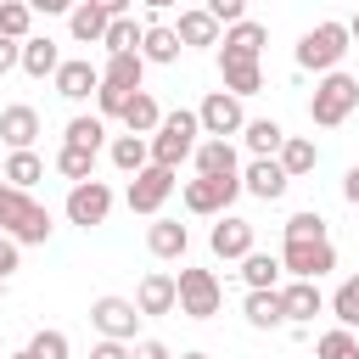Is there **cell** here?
Masks as SVG:
<instances>
[{
    "label": "cell",
    "mask_w": 359,
    "mask_h": 359,
    "mask_svg": "<svg viewBox=\"0 0 359 359\" xmlns=\"http://www.w3.org/2000/svg\"><path fill=\"white\" fill-rule=\"evenodd\" d=\"M180 359H208V353H202V348H191V353H180Z\"/></svg>",
    "instance_id": "obj_53"
},
{
    "label": "cell",
    "mask_w": 359,
    "mask_h": 359,
    "mask_svg": "<svg viewBox=\"0 0 359 359\" xmlns=\"http://www.w3.org/2000/svg\"><path fill=\"white\" fill-rule=\"evenodd\" d=\"M280 275H286V264H280L275 252H258V247H252V252L241 258V280H247V292H275Z\"/></svg>",
    "instance_id": "obj_24"
},
{
    "label": "cell",
    "mask_w": 359,
    "mask_h": 359,
    "mask_svg": "<svg viewBox=\"0 0 359 359\" xmlns=\"http://www.w3.org/2000/svg\"><path fill=\"white\" fill-rule=\"evenodd\" d=\"M107 22H112V17H107L101 6H90V0H79V6L67 11V28H73L79 45H101V39H107Z\"/></svg>",
    "instance_id": "obj_28"
},
{
    "label": "cell",
    "mask_w": 359,
    "mask_h": 359,
    "mask_svg": "<svg viewBox=\"0 0 359 359\" xmlns=\"http://www.w3.org/2000/svg\"><path fill=\"white\" fill-rule=\"evenodd\" d=\"M0 180H6V185H17V191H34V185L45 180V163H39V151H6V168H0Z\"/></svg>",
    "instance_id": "obj_31"
},
{
    "label": "cell",
    "mask_w": 359,
    "mask_h": 359,
    "mask_svg": "<svg viewBox=\"0 0 359 359\" xmlns=\"http://www.w3.org/2000/svg\"><path fill=\"white\" fill-rule=\"evenodd\" d=\"M0 168H6V157H0Z\"/></svg>",
    "instance_id": "obj_56"
},
{
    "label": "cell",
    "mask_w": 359,
    "mask_h": 359,
    "mask_svg": "<svg viewBox=\"0 0 359 359\" xmlns=\"http://www.w3.org/2000/svg\"><path fill=\"white\" fill-rule=\"evenodd\" d=\"M359 112V79L353 73H320V84H314V95H309V118L320 123V129H337V123H348Z\"/></svg>",
    "instance_id": "obj_2"
},
{
    "label": "cell",
    "mask_w": 359,
    "mask_h": 359,
    "mask_svg": "<svg viewBox=\"0 0 359 359\" xmlns=\"http://www.w3.org/2000/svg\"><path fill=\"white\" fill-rule=\"evenodd\" d=\"M202 6H208V11H213V17H219V22H224V28H230V22H241V17H247V0H202Z\"/></svg>",
    "instance_id": "obj_43"
},
{
    "label": "cell",
    "mask_w": 359,
    "mask_h": 359,
    "mask_svg": "<svg viewBox=\"0 0 359 359\" xmlns=\"http://www.w3.org/2000/svg\"><path fill=\"white\" fill-rule=\"evenodd\" d=\"M101 140H107V118L95 112H79V118H67V129H62V146H84V151H101Z\"/></svg>",
    "instance_id": "obj_33"
},
{
    "label": "cell",
    "mask_w": 359,
    "mask_h": 359,
    "mask_svg": "<svg viewBox=\"0 0 359 359\" xmlns=\"http://www.w3.org/2000/svg\"><path fill=\"white\" fill-rule=\"evenodd\" d=\"M17 258H22V247H17L11 236H0V275H11V269H17Z\"/></svg>",
    "instance_id": "obj_47"
},
{
    "label": "cell",
    "mask_w": 359,
    "mask_h": 359,
    "mask_svg": "<svg viewBox=\"0 0 359 359\" xmlns=\"http://www.w3.org/2000/svg\"><path fill=\"white\" fill-rule=\"evenodd\" d=\"M107 157H112V168H118V174H129V180H135V174L151 163V140H146V135H118V140L107 146Z\"/></svg>",
    "instance_id": "obj_27"
},
{
    "label": "cell",
    "mask_w": 359,
    "mask_h": 359,
    "mask_svg": "<svg viewBox=\"0 0 359 359\" xmlns=\"http://www.w3.org/2000/svg\"><path fill=\"white\" fill-rule=\"evenodd\" d=\"M174 34H180V45H185V50H208V45H219V39H224V22H219L208 6H191V11H180Z\"/></svg>",
    "instance_id": "obj_16"
},
{
    "label": "cell",
    "mask_w": 359,
    "mask_h": 359,
    "mask_svg": "<svg viewBox=\"0 0 359 359\" xmlns=\"http://www.w3.org/2000/svg\"><path fill=\"white\" fill-rule=\"evenodd\" d=\"M101 90V67H90V56H73L56 67V95L62 101H90Z\"/></svg>",
    "instance_id": "obj_17"
},
{
    "label": "cell",
    "mask_w": 359,
    "mask_h": 359,
    "mask_svg": "<svg viewBox=\"0 0 359 359\" xmlns=\"http://www.w3.org/2000/svg\"><path fill=\"white\" fill-rule=\"evenodd\" d=\"M280 303H286V325H309L314 314H325L320 280H286L280 286Z\"/></svg>",
    "instance_id": "obj_19"
},
{
    "label": "cell",
    "mask_w": 359,
    "mask_h": 359,
    "mask_svg": "<svg viewBox=\"0 0 359 359\" xmlns=\"http://www.w3.org/2000/svg\"><path fill=\"white\" fill-rule=\"evenodd\" d=\"M140 34L146 28H135V17H112L101 45H107V56H123V50H140Z\"/></svg>",
    "instance_id": "obj_38"
},
{
    "label": "cell",
    "mask_w": 359,
    "mask_h": 359,
    "mask_svg": "<svg viewBox=\"0 0 359 359\" xmlns=\"http://www.w3.org/2000/svg\"><path fill=\"white\" fill-rule=\"evenodd\" d=\"M185 213H230V202L241 196V180H213V174H196V180H185Z\"/></svg>",
    "instance_id": "obj_11"
},
{
    "label": "cell",
    "mask_w": 359,
    "mask_h": 359,
    "mask_svg": "<svg viewBox=\"0 0 359 359\" xmlns=\"http://www.w3.org/2000/svg\"><path fill=\"white\" fill-rule=\"evenodd\" d=\"M286 185H292V174L280 168V157H252V163L241 168V191L258 196V202H280Z\"/></svg>",
    "instance_id": "obj_12"
},
{
    "label": "cell",
    "mask_w": 359,
    "mask_h": 359,
    "mask_svg": "<svg viewBox=\"0 0 359 359\" xmlns=\"http://www.w3.org/2000/svg\"><path fill=\"white\" fill-rule=\"evenodd\" d=\"M320 236H325V219L314 208H303V213L286 219V241H320Z\"/></svg>",
    "instance_id": "obj_40"
},
{
    "label": "cell",
    "mask_w": 359,
    "mask_h": 359,
    "mask_svg": "<svg viewBox=\"0 0 359 359\" xmlns=\"http://www.w3.org/2000/svg\"><path fill=\"white\" fill-rule=\"evenodd\" d=\"M157 123H163V107H157L146 90H135L129 107H123V129H129V135H157Z\"/></svg>",
    "instance_id": "obj_32"
},
{
    "label": "cell",
    "mask_w": 359,
    "mask_h": 359,
    "mask_svg": "<svg viewBox=\"0 0 359 359\" xmlns=\"http://www.w3.org/2000/svg\"><path fill=\"white\" fill-rule=\"evenodd\" d=\"M146 247H151V258H185V247H191V230H185L180 219H151V230H146Z\"/></svg>",
    "instance_id": "obj_23"
},
{
    "label": "cell",
    "mask_w": 359,
    "mask_h": 359,
    "mask_svg": "<svg viewBox=\"0 0 359 359\" xmlns=\"http://www.w3.org/2000/svg\"><path fill=\"white\" fill-rule=\"evenodd\" d=\"M0 34L6 39H34V6L28 0H0Z\"/></svg>",
    "instance_id": "obj_35"
},
{
    "label": "cell",
    "mask_w": 359,
    "mask_h": 359,
    "mask_svg": "<svg viewBox=\"0 0 359 359\" xmlns=\"http://www.w3.org/2000/svg\"><path fill=\"white\" fill-rule=\"evenodd\" d=\"M219 79H224V90L241 95V101L264 90V67H258L252 56H230V50H219Z\"/></svg>",
    "instance_id": "obj_18"
},
{
    "label": "cell",
    "mask_w": 359,
    "mask_h": 359,
    "mask_svg": "<svg viewBox=\"0 0 359 359\" xmlns=\"http://www.w3.org/2000/svg\"><path fill=\"white\" fill-rule=\"evenodd\" d=\"M140 6H146V11H151V17H157V11H174V6H180V0H140Z\"/></svg>",
    "instance_id": "obj_51"
},
{
    "label": "cell",
    "mask_w": 359,
    "mask_h": 359,
    "mask_svg": "<svg viewBox=\"0 0 359 359\" xmlns=\"http://www.w3.org/2000/svg\"><path fill=\"white\" fill-rule=\"evenodd\" d=\"M11 67H22V45H17V39H6V34H0V79H6V73H11Z\"/></svg>",
    "instance_id": "obj_44"
},
{
    "label": "cell",
    "mask_w": 359,
    "mask_h": 359,
    "mask_svg": "<svg viewBox=\"0 0 359 359\" xmlns=\"http://www.w3.org/2000/svg\"><path fill=\"white\" fill-rule=\"evenodd\" d=\"M11 359H34V353H28V348H17V353H11Z\"/></svg>",
    "instance_id": "obj_54"
},
{
    "label": "cell",
    "mask_w": 359,
    "mask_h": 359,
    "mask_svg": "<svg viewBox=\"0 0 359 359\" xmlns=\"http://www.w3.org/2000/svg\"><path fill=\"white\" fill-rule=\"evenodd\" d=\"M314 359H359V337L348 325H331L320 342H314Z\"/></svg>",
    "instance_id": "obj_36"
},
{
    "label": "cell",
    "mask_w": 359,
    "mask_h": 359,
    "mask_svg": "<svg viewBox=\"0 0 359 359\" xmlns=\"http://www.w3.org/2000/svg\"><path fill=\"white\" fill-rule=\"evenodd\" d=\"M196 135H202V118L196 112H185V107L180 112H163V123L151 135V163L157 168H180L185 157H196V146H202Z\"/></svg>",
    "instance_id": "obj_3"
},
{
    "label": "cell",
    "mask_w": 359,
    "mask_h": 359,
    "mask_svg": "<svg viewBox=\"0 0 359 359\" xmlns=\"http://www.w3.org/2000/svg\"><path fill=\"white\" fill-rule=\"evenodd\" d=\"M129 359H174V353H168V348H163L157 337H140V342L129 348Z\"/></svg>",
    "instance_id": "obj_45"
},
{
    "label": "cell",
    "mask_w": 359,
    "mask_h": 359,
    "mask_svg": "<svg viewBox=\"0 0 359 359\" xmlns=\"http://www.w3.org/2000/svg\"><path fill=\"white\" fill-rule=\"evenodd\" d=\"M353 6H359V0H353Z\"/></svg>",
    "instance_id": "obj_57"
},
{
    "label": "cell",
    "mask_w": 359,
    "mask_h": 359,
    "mask_svg": "<svg viewBox=\"0 0 359 359\" xmlns=\"http://www.w3.org/2000/svg\"><path fill=\"white\" fill-rule=\"evenodd\" d=\"M56 168L79 185V180H95V151H84V146H62L56 151Z\"/></svg>",
    "instance_id": "obj_39"
},
{
    "label": "cell",
    "mask_w": 359,
    "mask_h": 359,
    "mask_svg": "<svg viewBox=\"0 0 359 359\" xmlns=\"http://www.w3.org/2000/svg\"><path fill=\"white\" fill-rule=\"evenodd\" d=\"M196 174H213V180H241V157L230 140H202L196 146Z\"/></svg>",
    "instance_id": "obj_20"
},
{
    "label": "cell",
    "mask_w": 359,
    "mask_h": 359,
    "mask_svg": "<svg viewBox=\"0 0 359 359\" xmlns=\"http://www.w3.org/2000/svg\"><path fill=\"white\" fill-rule=\"evenodd\" d=\"M180 34L168 28V22H146V34H140V56L146 62H157V67H168V62H180Z\"/></svg>",
    "instance_id": "obj_26"
},
{
    "label": "cell",
    "mask_w": 359,
    "mask_h": 359,
    "mask_svg": "<svg viewBox=\"0 0 359 359\" xmlns=\"http://www.w3.org/2000/svg\"><path fill=\"white\" fill-rule=\"evenodd\" d=\"M140 309H135V297H95L90 303V325L101 331V337H112V342H129L135 348V337H140Z\"/></svg>",
    "instance_id": "obj_6"
},
{
    "label": "cell",
    "mask_w": 359,
    "mask_h": 359,
    "mask_svg": "<svg viewBox=\"0 0 359 359\" xmlns=\"http://www.w3.org/2000/svg\"><path fill=\"white\" fill-rule=\"evenodd\" d=\"M331 314H337V325L359 331V275H348V280L331 292Z\"/></svg>",
    "instance_id": "obj_37"
},
{
    "label": "cell",
    "mask_w": 359,
    "mask_h": 359,
    "mask_svg": "<svg viewBox=\"0 0 359 359\" xmlns=\"http://www.w3.org/2000/svg\"><path fill=\"white\" fill-rule=\"evenodd\" d=\"M90 359H129V342H112V337H101V342L90 348Z\"/></svg>",
    "instance_id": "obj_46"
},
{
    "label": "cell",
    "mask_w": 359,
    "mask_h": 359,
    "mask_svg": "<svg viewBox=\"0 0 359 359\" xmlns=\"http://www.w3.org/2000/svg\"><path fill=\"white\" fill-rule=\"evenodd\" d=\"M90 6H101L107 17H129V0H90Z\"/></svg>",
    "instance_id": "obj_50"
},
{
    "label": "cell",
    "mask_w": 359,
    "mask_h": 359,
    "mask_svg": "<svg viewBox=\"0 0 359 359\" xmlns=\"http://www.w3.org/2000/svg\"><path fill=\"white\" fill-rule=\"evenodd\" d=\"M280 264H286L292 280H320V275L337 269V247H331V236H320V241H286Z\"/></svg>",
    "instance_id": "obj_8"
},
{
    "label": "cell",
    "mask_w": 359,
    "mask_h": 359,
    "mask_svg": "<svg viewBox=\"0 0 359 359\" xmlns=\"http://www.w3.org/2000/svg\"><path fill=\"white\" fill-rule=\"evenodd\" d=\"M241 140H247V151H252V157H280V146H286V129H280L275 118H247Z\"/></svg>",
    "instance_id": "obj_30"
},
{
    "label": "cell",
    "mask_w": 359,
    "mask_h": 359,
    "mask_svg": "<svg viewBox=\"0 0 359 359\" xmlns=\"http://www.w3.org/2000/svg\"><path fill=\"white\" fill-rule=\"evenodd\" d=\"M28 353H34V359H67V331H56V325H45V331H34V342H28Z\"/></svg>",
    "instance_id": "obj_41"
},
{
    "label": "cell",
    "mask_w": 359,
    "mask_h": 359,
    "mask_svg": "<svg viewBox=\"0 0 359 359\" xmlns=\"http://www.w3.org/2000/svg\"><path fill=\"white\" fill-rule=\"evenodd\" d=\"M348 50H353L348 22H314V28L297 39V67H309V73H337Z\"/></svg>",
    "instance_id": "obj_4"
},
{
    "label": "cell",
    "mask_w": 359,
    "mask_h": 359,
    "mask_svg": "<svg viewBox=\"0 0 359 359\" xmlns=\"http://www.w3.org/2000/svg\"><path fill=\"white\" fill-rule=\"evenodd\" d=\"M50 230H56V224H50V208L0 180V236H11L17 247H45Z\"/></svg>",
    "instance_id": "obj_1"
},
{
    "label": "cell",
    "mask_w": 359,
    "mask_h": 359,
    "mask_svg": "<svg viewBox=\"0 0 359 359\" xmlns=\"http://www.w3.org/2000/svg\"><path fill=\"white\" fill-rule=\"evenodd\" d=\"M95 107H101V118H123V107H129V90H118V84H101V90H95Z\"/></svg>",
    "instance_id": "obj_42"
},
{
    "label": "cell",
    "mask_w": 359,
    "mask_h": 359,
    "mask_svg": "<svg viewBox=\"0 0 359 359\" xmlns=\"http://www.w3.org/2000/svg\"><path fill=\"white\" fill-rule=\"evenodd\" d=\"M107 213H112V185L107 180H79L67 191V224L95 230V224H107Z\"/></svg>",
    "instance_id": "obj_10"
},
{
    "label": "cell",
    "mask_w": 359,
    "mask_h": 359,
    "mask_svg": "<svg viewBox=\"0 0 359 359\" xmlns=\"http://www.w3.org/2000/svg\"><path fill=\"white\" fill-rule=\"evenodd\" d=\"M241 314H247V325H252V331H275V325H286V303H280V286H275V292H247Z\"/></svg>",
    "instance_id": "obj_25"
},
{
    "label": "cell",
    "mask_w": 359,
    "mask_h": 359,
    "mask_svg": "<svg viewBox=\"0 0 359 359\" xmlns=\"http://www.w3.org/2000/svg\"><path fill=\"white\" fill-rule=\"evenodd\" d=\"M140 79H146V56L140 50H123V56H107V67H101V84H118V90H140Z\"/></svg>",
    "instance_id": "obj_29"
},
{
    "label": "cell",
    "mask_w": 359,
    "mask_h": 359,
    "mask_svg": "<svg viewBox=\"0 0 359 359\" xmlns=\"http://www.w3.org/2000/svg\"><path fill=\"white\" fill-rule=\"evenodd\" d=\"M174 280H180V314H185V320H213V314H219L224 286H219L213 269H180Z\"/></svg>",
    "instance_id": "obj_5"
},
{
    "label": "cell",
    "mask_w": 359,
    "mask_h": 359,
    "mask_svg": "<svg viewBox=\"0 0 359 359\" xmlns=\"http://www.w3.org/2000/svg\"><path fill=\"white\" fill-rule=\"evenodd\" d=\"M219 45H224L230 56H252V62H258V56H264V45H269V28H264V22H252V17H241V22H230V28H224V39H219Z\"/></svg>",
    "instance_id": "obj_21"
},
{
    "label": "cell",
    "mask_w": 359,
    "mask_h": 359,
    "mask_svg": "<svg viewBox=\"0 0 359 359\" xmlns=\"http://www.w3.org/2000/svg\"><path fill=\"white\" fill-rule=\"evenodd\" d=\"M314 163H320V146H314L309 135H286V146H280V168H286L292 180H303V174H314Z\"/></svg>",
    "instance_id": "obj_34"
},
{
    "label": "cell",
    "mask_w": 359,
    "mask_h": 359,
    "mask_svg": "<svg viewBox=\"0 0 359 359\" xmlns=\"http://www.w3.org/2000/svg\"><path fill=\"white\" fill-rule=\"evenodd\" d=\"M135 309H140V314H174V309H180V280H174L168 269L140 275V286H135Z\"/></svg>",
    "instance_id": "obj_14"
},
{
    "label": "cell",
    "mask_w": 359,
    "mask_h": 359,
    "mask_svg": "<svg viewBox=\"0 0 359 359\" xmlns=\"http://www.w3.org/2000/svg\"><path fill=\"white\" fill-rule=\"evenodd\" d=\"M342 196H348V208L359 213V163H353V168L342 174Z\"/></svg>",
    "instance_id": "obj_48"
},
{
    "label": "cell",
    "mask_w": 359,
    "mask_h": 359,
    "mask_svg": "<svg viewBox=\"0 0 359 359\" xmlns=\"http://www.w3.org/2000/svg\"><path fill=\"white\" fill-rule=\"evenodd\" d=\"M348 34H353V45H359V6H353V17H348Z\"/></svg>",
    "instance_id": "obj_52"
},
{
    "label": "cell",
    "mask_w": 359,
    "mask_h": 359,
    "mask_svg": "<svg viewBox=\"0 0 359 359\" xmlns=\"http://www.w3.org/2000/svg\"><path fill=\"white\" fill-rule=\"evenodd\" d=\"M0 297H6V275H0Z\"/></svg>",
    "instance_id": "obj_55"
},
{
    "label": "cell",
    "mask_w": 359,
    "mask_h": 359,
    "mask_svg": "<svg viewBox=\"0 0 359 359\" xmlns=\"http://www.w3.org/2000/svg\"><path fill=\"white\" fill-rule=\"evenodd\" d=\"M34 140H39V112L28 101H11L0 112V146L6 151H34Z\"/></svg>",
    "instance_id": "obj_15"
},
{
    "label": "cell",
    "mask_w": 359,
    "mask_h": 359,
    "mask_svg": "<svg viewBox=\"0 0 359 359\" xmlns=\"http://www.w3.org/2000/svg\"><path fill=\"white\" fill-rule=\"evenodd\" d=\"M56 67H62V50H56L50 34L22 39V73H28V79H56Z\"/></svg>",
    "instance_id": "obj_22"
},
{
    "label": "cell",
    "mask_w": 359,
    "mask_h": 359,
    "mask_svg": "<svg viewBox=\"0 0 359 359\" xmlns=\"http://www.w3.org/2000/svg\"><path fill=\"white\" fill-rule=\"evenodd\" d=\"M28 6H34V11H45V17H62V11H73L79 0H28Z\"/></svg>",
    "instance_id": "obj_49"
},
{
    "label": "cell",
    "mask_w": 359,
    "mask_h": 359,
    "mask_svg": "<svg viewBox=\"0 0 359 359\" xmlns=\"http://www.w3.org/2000/svg\"><path fill=\"white\" fill-rule=\"evenodd\" d=\"M196 118H202V135H208V140H230V135H241V129H247L241 95H230V90H208V95H202V107H196Z\"/></svg>",
    "instance_id": "obj_7"
},
{
    "label": "cell",
    "mask_w": 359,
    "mask_h": 359,
    "mask_svg": "<svg viewBox=\"0 0 359 359\" xmlns=\"http://www.w3.org/2000/svg\"><path fill=\"white\" fill-rule=\"evenodd\" d=\"M208 247H213V258L241 264V258L252 252V224H247L241 213H219V224L208 230Z\"/></svg>",
    "instance_id": "obj_13"
},
{
    "label": "cell",
    "mask_w": 359,
    "mask_h": 359,
    "mask_svg": "<svg viewBox=\"0 0 359 359\" xmlns=\"http://www.w3.org/2000/svg\"><path fill=\"white\" fill-rule=\"evenodd\" d=\"M174 196V168H157V163H146L135 180H129V191H123V202H129V213H146V219H157V208Z\"/></svg>",
    "instance_id": "obj_9"
}]
</instances>
